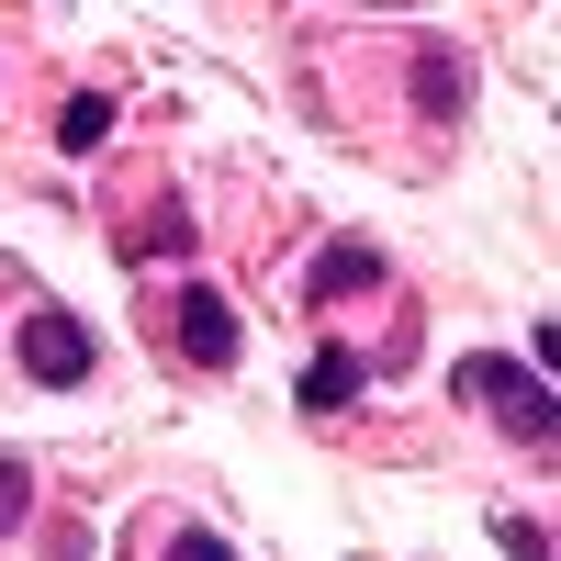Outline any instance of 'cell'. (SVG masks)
Listing matches in <instances>:
<instances>
[{
    "label": "cell",
    "instance_id": "cell-4",
    "mask_svg": "<svg viewBox=\"0 0 561 561\" xmlns=\"http://www.w3.org/2000/svg\"><path fill=\"white\" fill-rule=\"evenodd\" d=\"M415 102H427V113L449 124L460 102H472V68H460V57H449V45H415Z\"/></svg>",
    "mask_w": 561,
    "mask_h": 561
},
{
    "label": "cell",
    "instance_id": "cell-3",
    "mask_svg": "<svg viewBox=\"0 0 561 561\" xmlns=\"http://www.w3.org/2000/svg\"><path fill=\"white\" fill-rule=\"evenodd\" d=\"M180 359H203V370H225L237 359V314H225V293H180Z\"/></svg>",
    "mask_w": 561,
    "mask_h": 561
},
{
    "label": "cell",
    "instance_id": "cell-1",
    "mask_svg": "<svg viewBox=\"0 0 561 561\" xmlns=\"http://www.w3.org/2000/svg\"><path fill=\"white\" fill-rule=\"evenodd\" d=\"M449 382H460V404L505 415V427H517V438H550V382H539L528 359H494V348H472V359L449 370Z\"/></svg>",
    "mask_w": 561,
    "mask_h": 561
},
{
    "label": "cell",
    "instance_id": "cell-6",
    "mask_svg": "<svg viewBox=\"0 0 561 561\" xmlns=\"http://www.w3.org/2000/svg\"><path fill=\"white\" fill-rule=\"evenodd\" d=\"M348 393H359V359H348V348H314V359H304V404H314V415H337Z\"/></svg>",
    "mask_w": 561,
    "mask_h": 561
},
{
    "label": "cell",
    "instance_id": "cell-8",
    "mask_svg": "<svg viewBox=\"0 0 561 561\" xmlns=\"http://www.w3.org/2000/svg\"><path fill=\"white\" fill-rule=\"evenodd\" d=\"M494 539H505V561H550V528H539V517H505Z\"/></svg>",
    "mask_w": 561,
    "mask_h": 561
},
{
    "label": "cell",
    "instance_id": "cell-10",
    "mask_svg": "<svg viewBox=\"0 0 561 561\" xmlns=\"http://www.w3.org/2000/svg\"><path fill=\"white\" fill-rule=\"evenodd\" d=\"M169 561H237V550H225L214 528H192V539H169Z\"/></svg>",
    "mask_w": 561,
    "mask_h": 561
},
{
    "label": "cell",
    "instance_id": "cell-7",
    "mask_svg": "<svg viewBox=\"0 0 561 561\" xmlns=\"http://www.w3.org/2000/svg\"><path fill=\"white\" fill-rule=\"evenodd\" d=\"M57 147H68V158H90V147H113V102H102V90H79V102L57 113Z\"/></svg>",
    "mask_w": 561,
    "mask_h": 561
},
{
    "label": "cell",
    "instance_id": "cell-2",
    "mask_svg": "<svg viewBox=\"0 0 561 561\" xmlns=\"http://www.w3.org/2000/svg\"><path fill=\"white\" fill-rule=\"evenodd\" d=\"M90 359H102V348H90V325H79V314L45 304V314L23 325V370H34V382H57V393H68V382H90Z\"/></svg>",
    "mask_w": 561,
    "mask_h": 561
},
{
    "label": "cell",
    "instance_id": "cell-9",
    "mask_svg": "<svg viewBox=\"0 0 561 561\" xmlns=\"http://www.w3.org/2000/svg\"><path fill=\"white\" fill-rule=\"evenodd\" d=\"M23 494H34V483H23V460H12V449H0V528H12V517H23Z\"/></svg>",
    "mask_w": 561,
    "mask_h": 561
},
{
    "label": "cell",
    "instance_id": "cell-5",
    "mask_svg": "<svg viewBox=\"0 0 561 561\" xmlns=\"http://www.w3.org/2000/svg\"><path fill=\"white\" fill-rule=\"evenodd\" d=\"M370 280H382V248H359V237H348V248H325V259H314V304H348V293H370Z\"/></svg>",
    "mask_w": 561,
    "mask_h": 561
}]
</instances>
